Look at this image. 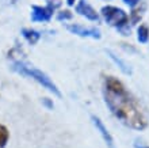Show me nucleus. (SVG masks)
Here are the masks:
<instances>
[{
  "instance_id": "obj_5",
  "label": "nucleus",
  "mask_w": 149,
  "mask_h": 148,
  "mask_svg": "<svg viewBox=\"0 0 149 148\" xmlns=\"http://www.w3.org/2000/svg\"><path fill=\"white\" fill-rule=\"evenodd\" d=\"M67 29L73 34H77L80 37H91V38L99 39L100 38V31L95 27H84L81 25H68Z\"/></svg>"
},
{
  "instance_id": "obj_9",
  "label": "nucleus",
  "mask_w": 149,
  "mask_h": 148,
  "mask_svg": "<svg viewBox=\"0 0 149 148\" xmlns=\"http://www.w3.org/2000/svg\"><path fill=\"white\" fill-rule=\"evenodd\" d=\"M10 139V132L4 125H0V148H4Z\"/></svg>"
},
{
  "instance_id": "obj_4",
  "label": "nucleus",
  "mask_w": 149,
  "mask_h": 148,
  "mask_svg": "<svg viewBox=\"0 0 149 148\" xmlns=\"http://www.w3.org/2000/svg\"><path fill=\"white\" fill-rule=\"evenodd\" d=\"M58 6V3H50L46 7H39V6H33L31 8V20L33 22H47L50 20L54 8Z\"/></svg>"
},
{
  "instance_id": "obj_2",
  "label": "nucleus",
  "mask_w": 149,
  "mask_h": 148,
  "mask_svg": "<svg viewBox=\"0 0 149 148\" xmlns=\"http://www.w3.org/2000/svg\"><path fill=\"white\" fill-rule=\"evenodd\" d=\"M12 69L16 71V72H19L20 75H26L29 78L34 79L36 82H38L41 86L47 88L50 93H53L54 95H57V97H61V93H60V90L57 88V86L52 82L50 78H49L46 74H43L42 71L37 69V68H34V67H31V65H26L23 62H14V64H12Z\"/></svg>"
},
{
  "instance_id": "obj_6",
  "label": "nucleus",
  "mask_w": 149,
  "mask_h": 148,
  "mask_svg": "<svg viewBox=\"0 0 149 148\" xmlns=\"http://www.w3.org/2000/svg\"><path fill=\"white\" fill-rule=\"evenodd\" d=\"M92 122H94V125L96 126V129L99 130L100 136L103 137V140H104V143L107 144V147H109V148H115V145H114V139H113V136H111L110 132L107 130L106 126L103 125V122L100 121V118H98L96 116H92Z\"/></svg>"
},
{
  "instance_id": "obj_3",
  "label": "nucleus",
  "mask_w": 149,
  "mask_h": 148,
  "mask_svg": "<svg viewBox=\"0 0 149 148\" xmlns=\"http://www.w3.org/2000/svg\"><path fill=\"white\" fill-rule=\"evenodd\" d=\"M102 15L106 19V22L111 26H115L119 30L123 31V27L127 23V15L123 10L113 6H106L102 8Z\"/></svg>"
},
{
  "instance_id": "obj_15",
  "label": "nucleus",
  "mask_w": 149,
  "mask_h": 148,
  "mask_svg": "<svg viewBox=\"0 0 149 148\" xmlns=\"http://www.w3.org/2000/svg\"><path fill=\"white\" fill-rule=\"evenodd\" d=\"M43 102H45V105H47V106H49V107H53V105H52V103H50V102H49V101H47V99H45V101H43Z\"/></svg>"
},
{
  "instance_id": "obj_7",
  "label": "nucleus",
  "mask_w": 149,
  "mask_h": 148,
  "mask_svg": "<svg viewBox=\"0 0 149 148\" xmlns=\"http://www.w3.org/2000/svg\"><path fill=\"white\" fill-rule=\"evenodd\" d=\"M76 12H79V14L83 16H86L87 19H90V20H98L99 19L98 12L95 11L94 8L91 7L86 0H81V1L76 6Z\"/></svg>"
},
{
  "instance_id": "obj_11",
  "label": "nucleus",
  "mask_w": 149,
  "mask_h": 148,
  "mask_svg": "<svg viewBox=\"0 0 149 148\" xmlns=\"http://www.w3.org/2000/svg\"><path fill=\"white\" fill-rule=\"evenodd\" d=\"M109 55L111 56V59H113L114 61L117 62V64H119V65H121V69L123 71L125 74H130V68H127V65H126V64H125V62H123V61H122L121 59H118L117 56H115V55H113L111 52H109Z\"/></svg>"
},
{
  "instance_id": "obj_8",
  "label": "nucleus",
  "mask_w": 149,
  "mask_h": 148,
  "mask_svg": "<svg viewBox=\"0 0 149 148\" xmlns=\"http://www.w3.org/2000/svg\"><path fill=\"white\" fill-rule=\"evenodd\" d=\"M22 35H23L24 39H26L29 43H31V45L37 43L39 41V38H41V34H39L38 31L33 30V29H23V30H22Z\"/></svg>"
},
{
  "instance_id": "obj_16",
  "label": "nucleus",
  "mask_w": 149,
  "mask_h": 148,
  "mask_svg": "<svg viewBox=\"0 0 149 148\" xmlns=\"http://www.w3.org/2000/svg\"><path fill=\"white\" fill-rule=\"evenodd\" d=\"M73 3H74V0H68V4H69V6H73Z\"/></svg>"
},
{
  "instance_id": "obj_1",
  "label": "nucleus",
  "mask_w": 149,
  "mask_h": 148,
  "mask_svg": "<svg viewBox=\"0 0 149 148\" xmlns=\"http://www.w3.org/2000/svg\"><path fill=\"white\" fill-rule=\"evenodd\" d=\"M104 99L111 113L126 126L142 130L148 126L146 118L138 101L127 93V90L118 79L107 76L104 79Z\"/></svg>"
},
{
  "instance_id": "obj_13",
  "label": "nucleus",
  "mask_w": 149,
  "mask_h": 148,
  "mask_svg": "<svg viewBox=\"0 0 149 148\" xmlns=\"http://www.w3.org/2000/svg\"><path fill=\"white\" fill-rule=\"evenodd\" d=\"M123 1H125L127 6H130V7H134L136 4L140 3V0H123Z\"/></svg>"
},
{
  "instance_id": "obj_10",
  "label": "nucleus",
  "mask_w": 149,
  "mask_h": 148,
  "mask_svg": "<svg viewBox=\"0 0 149 148\" xmlns=\"http://www.w3.org/2000/svg\"><path fill=\"white\" fill-rule=\"evenodd\" d=\"M148 38H149V29L142 25V26L138 27V41L142 43H145L146 41H148Z\"/></svg>"
},
{
  "instance_id": "obj_14",
  "label": "nucleus",
  "mask_w": 149,
  "mask_h": 148,
  "mask_svg": "<svg viewBox=\"0 0 149 148\" xmlns=\"http://www.w3.org/2000/svg\"><path fill=\"white\" fill-rule=\"evenodd\" d=\"M134 148H149L148 145H144V144H138V143H136L134 144Z\"/></svg>"
},
{
  "instance_id": "obj_12",
  "label": "nucleus",
  "mask_w": 149,
  "mask_h": 148,
  "mask_svg": "<svg viewBox=\"0 0 149 148\" xmlns=\"http://www.w3.org/2000/svg\"><path fill=\"white\" fill-rule=\"evenodd\" d=\"M72 18V14L69 11H61L57 15V19L58 20H65V19H71Z\"/></svg>"
}]
</instances>
